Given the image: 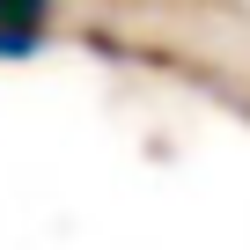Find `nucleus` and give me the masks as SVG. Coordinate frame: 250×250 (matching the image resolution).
<instances>
[{"instance_id":"1","label":"nucleus","mask_w":250,"mask_h":250,"mask_svg":"<svg viewBox=\"0 0 250 250\" xmlns=\"http://www.w3.org/2000/svg\"><path fill=\"white\" fill-rule=\"evenodd\" d=\"M52 37V0H0V59H30Z\"/></svg>"}]
</instances>
